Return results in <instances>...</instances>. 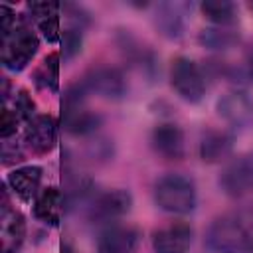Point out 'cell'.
Wrapping results in <instances>:
<instances>
[{
	"label": "cell",
	"mask_w": 253,
	"mask_h": 253,
	"mask_svg": "<svg viewBox=\"0 0 253 253\" xmlns=\"http://www.w3.org/2000/svg\"><path fill=\"white\" fill-rule=\"evenodd\" d=\"M152 196H154V204L162 211L174 215H186L194 211L198 206V192L194 180L178 172H168L160 176L154 182Z\"/></svg>",
	"instance_id": "1"
},
{
	"label": "cell",
	"mask_w": 253,
	"mask_h": 253,
	"mask_svg": "<svg viewBox=\"0 0 253 253\" xmlns=\"http://www.w3.org/2000/svg\"><path fill=\"white\" fill-rule=\"evenodd\" d=\"M28 18L20 16V22L12 34L2 38V65L10 71H22L30 65L40 49V40L36 32L26 24Z\"/></svg>",
	"instance_id": "2"
},
{
	"label": "cell",
	"mask_w": 253,
	"mask_h": 253,
	"mask_svg": "<svg viewBox=\"0 0 253 253\" xmlns=\"http://www.w3.org/2000/svg\"><path fill=\"white\" fill-rule=\"evenodd\" d=\"M170 85L180 99H184L186 103H192V105H196L204 99L206 87H208L202 67L184 55L174 57L170 63Z\"/></svg>",
	"instance_id": "3"
},
{
	"label": "cell",
	"mask_w": 253,
	"mask_h": 253,
	"mask_svg": "<svg viewBox=\"0 0 253 253\" xmlns=\"http://www.w3.org/2000/svg\"><path fill=\"white\" fill-rule=\"evenodd\" d=\"M217 184L229 198H245L253 194V154L229 158L221 168Z\"/></svg>",
	"instance_id": "4"
},
{
	"label": "cell",
	"mask_w": 253,
	"mask_h": 253,
	"mask_svg": "<svg viewBox=\"0 0 253 253\" xmlns=\"http://www.w3.org/2000/svg\"><path fill=\"white\" fill-rule=\"evenodd\" d=\"M215 111L233 130H245L253 125V97L241 87L223 93L215 103Z\"/></svg>",
	"instance_id": "5"
},
{
	"label": "cell",
	"mask_w": 253,
	"mask_h": 253,
	"mask_svg": "<svg viewBox=\"0 0 253 253\" xmlns=\"http://www.w3.org/2000/svg\"><path fill=\"white\" fill-rule=\"evenodd\" d=\"M81 81L89 93H95L109 101H119L126 95V79L119 67H111V65L91 67L81 77Z\"/></svg>",
	"instance_id": "6"
},
{
	"label": "cell",
	"mask_w": 253,
	"mask_h": 253,
	"mask_svg": "<svg viewBox=\"0 0 253 253\" xmlns=\"http://www.w3.org/2000/svg\"><path fill=\"white\" fill-rule=\"evenodd\" d=\"M132 208V194L128 190L117 188L99 194L87 210V215L93 223H109L126 215Z\"/></svg>",
	"instance_id": "7"
},
{
	"label": "cell",
	"mask_w": 253,
	"mask_h": 253,
	"mask_svg": "<svg viewBox=\"0 0 253 253\" xmlns=\"http://www.w3.org/2000/svg\"><path fill=\"white\" fill-rule=\"evenodd\" d=\"M194 243V229L188 221H170L154 229L150 245L154 253H188Z\"/></svg>",
	"instance_id": "8"
},
{
	"label": "cell",
	"mask_w": 253,
	"mask_h": 253,
	"mask_svg": "<svg viewBox=\"0 0 253 253\" xmlns=\"http://www.w3.org/2000/svg\"><path fill=\"white\" fill-rule=\"evenodd\" d=\"M150 144L154 152L164 160H182L186 156L184 130L174 123H160L150 132Z\"/></svg>",
	"instance_id": "9"
},
{
	"label": "cell",
	"mask_w": 253,
	"mask_h": 253,
	"mask_svg": "<svg viewBox=\"0 0 253 253\" xmlns=\"http://www.w3.org/2000/svg\"><path fill=\"white\" fill-rule=\"evenodd\" d=\"M57 140V123L51 115H36L26 123L24 142L34 154H47L53 150Z\"/></svg>",
	"instance_id": "10"
},
{
	"label": "cell",
	"mask_w": 253,
	"mask_h": 253,
	"mask_svg": "<svg viewBox=\"0 0 253 253\" xmlns=\"http://www.w3.org/2000/svg\"><path fill=\"white\" fill-rule=\"evenodd\" d=\"M140 231L134 225H107L97 237V253H134Z\"/></svg>",
	"instance_id": "11"
},
{
	"label": "cell",
	"mask_w": 253,
	"mask_h": 253,
	"mask_svg": "<svg viewBox=\"0 0 253 253\" xmlns=\"http://www.w3.org/2000/svg\"><path fill=\"white\" fill-rule=\"evenodd\" d=\"M61 125L71 136H91L103 125V117L83 105H61Z\"/></svg>",
	"instance_id": "12"
},
{
	"label": "cell",
	"mask_w": 253,
	"mask_h": 253,
	"mask_svg": "<svg viewBox=\"0 0 253 253\" xmlns=\"http://www.w3.org/2000/svg\"><path fill=\"white\" fill-rule=\"evenodd\" d=\"M233 152V134L221 128H206L198 142V154L206 164L227 162Z\"/></svg>",
	"instance_id": "13"
},
{
	"label": "cell",
	"mask_w": 253,
	"mask_h": 253,
	"mask_svg": "<svg viewBox=\"0 0 253 253\" xmlns=\"http://www.w3.org/2000/svg\"><path fill=\"white\" fill-rule=\"evenodd\" d=\"M26 239V217L14 208L0 210V249L2 253H18Z\"/></svg>",
	"instance_id": "14"
},
{
	"label": "cell",
	"mask_w": 253,
	"mask_h": 253,
	"mask_svg": "<svg viewBox=\"0 0 253 253\" xmlns=\"http://www.w3.org/2000/svg\"><path fill=\"white\" fill-rule=\"evenodd\" d=\"M32 210H34V217L38 221L57 227L61 221V215L65 211V194L55 186H47L38 194Z\"/></svg>",
	"instance_id": "15"
},
{
	"label": "cell",
	"mask_w": 253,
	"mask_h": 253,
	"mask_svg": "<svg viewBox=\"0 0 253 253\" xmlns=\"http://www.w3.org/2000/svg\"><path fill=\"white\" fill-rule=\"evenodd\" d=\"M42 166L36 164H28V166H20L14 168L8 176H6V184L10 186V190L22 200V202H32L38 198V194L42 192Z\"/></svg>",
	"instance_id": "16"
},
{
	"label": "cell",
	"mask_w": 253,
	"mask_h": 253,
	"mask_svg": "<svg viewBox=\"0 0 253 253\" xmlns=\"http://www.w3.org/2000/svg\"><path fill=\"white\" fill-rule=\"evenodd\" d=\"M241 42V34L233 26H210L200 30L198 43L211 51H225Z\"/></svg>",
	"instance_id": "17"
},
{
	"label": "cell",
	"mask_w": 253,
	"mask_h": 253,
	"mask_svg": "<svg viewBox=\"0 0 253 253\" xmlns=\"http://www.w3.org/2000/svg\"><path fill=\"white\" fill-rule=\"evenodd\" d=\"M154 26L156 30L168 38V40H178L184 34V18L178 6L174 4H158L154 12Z\"/></svg>",
	"instance_id": "18"
},
{
	"label": "cell",
	"mask_w": 253,
	"mask_h": 253,
	"mask_svg": "<svg viewBox=\"0 0 253 253\" xmlns=\"http://www.w3.org/2000/svg\"><path fill=\"white\" fill-rule=\"evenodd\" d=\"M32 79H34V85L38 89L55 93L57 85H59V53L57 51L47 53L42 59V63L34 69Z\"/></svg>",
	"instance_id": "19"
},
{
	"label": "cell",
	"mask_w": 253,
	"mask_h": 253,
	"mask_svg": "<svg viewBox=\"0 0 253 253\" xmlns=\"http://www.w3.org/2000/svg\"><path fill=\"white\" fill-rule=\"evenodd\" d=\"M200 12L213 26H233L237 22V6L227 0H204Z\"/></svg>",
	"instance_id": "20"
},
{
	"label": "cell",
	"mask_w": 253,
	"mask_h": 253,
	"mask_svg": "<svg viewBox=\"0 0 253 253\" xmlns=\"http://www.w3.org/2000/svg\"><path fill=\"white\" fill-rule=\"evenodd\" d=\"M61 45H63V59L65 61H69L75 55H79L81 47H83V30L75 28V26L65 28L61 32Z\"/></svg>",
	"instance_id": "21"
},
{
	"label": "cell",
	"mask_w": 253,
	"mask_h": 253,
	"mask_svg": "<svg viewBox=\"0 0 253 253\" xmlns=\"http://www.w3.org/2000/svg\"><path fill=\"white\" fill-rule=\"evenodd\" d=\"M14 111L20 117V121L26 123H30L36 117V103L28 89H18V93H14Z\"/></svg>",
	"instance_id": "22"
},
{
	"label": "cell",
	"mask_w": 253,
	"mask_h": 253,
	"mask_svg": "<svg viewBox=\"0 0 253 253\" xmlns=\"http://www.w3.org/2000/svg\"><path fill=\"white\" fill-rule=\"evenodd\" d=\"M61 10L59 2H49V0H32L28 2V12L32 14L30 18L34 22L42 20V18H49V16H57Z\"/></svg>",
	"instance_id": "23"
},
{
	"label": "cell",
	"mask_w": 253,
	"mask_h": 253,
	"mask_svg": "<svg viewBox=\"0 0 253 253\" xmlns=\"http://www.w3.org/2000/svg\"><path fill=\"white\" fill-rule=\"evenodd\" d=\"M38 30L42 32L43 40L49 43H55L57 40H61V28H59V14L57 16H49V18H42L36 22Z\"/></svg>",
	"instance_id": "24"
},
{
	"label": "cell",
	"mask_w": 253,
	"mask_h": 253,
	"mask_svg": "<svg viewBox=\"0 0 253 253\" xmlns=\"http://www.w3.org/2000/svg\"><path fill=\"white\" fill-rule=\"evenodd\" d=\"M0 158H2V164H4V166H12V164L24 160V150H22L20 142L14 140V136L2 140V152H0Z\"/></svg>",
	"instance_id": "25"
},
{
	"label": "cell",
	"mask_w": 253,
	"mask_h": 253,
	"mask_svg": "<svg viewBox=\"0 0 253 253\" xmlns=\"http://www.w3.org/2000/svg\"><path fill=\"white\" fill-rule=\"evenodd\" d=\"M18 125H20V117L16 115V111L4 107L0 113V136H2V140L16 136Z\"/></svg>",
	"instance_id": "26"
},
{
	"label": "cell",
	"mask_w": 253,
	"mask_h": 253,
	"mask_svg": "<svg viewBox=\"0 0 253 253\" xmlns=\"http://www.w3.org/2000/svg\"><path fill=\"white\" fill-rule=\"evenodd\" d=\"M18 22H20V16H16L14 8L8 4H0V36L6 38L8 34H12Z\"/></svg>",
	"instance_id": "27"
},
{
	"label": "cell",
	"mask_w": 253,
	"mask_h": 253,
	"mask_svg": "<svg viewBox=\"0 0 253 253\" xmlns=\"http://www.w3.org/2000/svg\"><path fill=\"white\" fill-rule=\"evenodd\" d=\"M2 101L6 103L8 101V97H10V79L8 77H2Z\"/></svg>",
	"instance_id": "28"
},
{
	"label": "cell",
	"mask_w": 253,
	"mask_h": 253,
	"mask_svg": "<svg viewBox=\"0 0 253 253\" xmlns=\"http://www.w3.org/2000/svg\"><path fill=\"white\" fill-rule=\"evenodd\" d=\"M59 253H75V249H73L71 245H67V243H63V245H61V249H59Z\"/></svg>",
	"instance_id": "29"
},
{
	"label": "cell",
	"mask_w": 253,
	"mask_h": 253,
	"mask_svg": "<svg viewBox=\"0 0 253 253\" xmlns=\"http://www.w3.org/2000/svg\"><path fill=\"white\" fill-rule=\"evenodd\" d=\"M247 6H249V10H253V2H249V4H247Z\"/></svg>",
	"instance_id": "30"
}]
</instances>
